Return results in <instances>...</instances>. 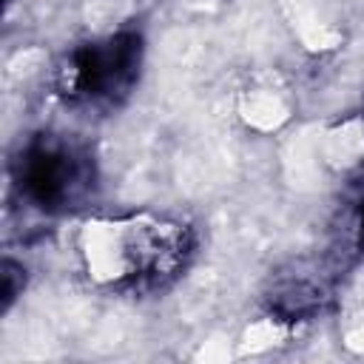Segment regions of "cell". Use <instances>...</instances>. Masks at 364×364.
Returning a JSON list of instances; mask_svg holds the SVG:
<instances>
[{"label": "cell", "mask_w": 364, "mask_h": 364, "mask_svg": "<svg viewBox=\"0 0 364 364\" xmlns=\"http://www.w3.org/2000/svg\"><path fill=\"white\" fill-rule=\"evenodd\" d=\"M293 114V100L282 85L253 82L239 94V117L250 131L273 134Z\"/></svg>", "instance_id": "obj_3"}, {"label": "cell", "mask_w": 364, "mask_h": 364, "mask_svg": "<svg viewBox=\"0 0 364 364\" xmlns=\"http://www.w3.org/2000/svg\"><path fill=\"white\" fill-rule=\"evenodd\" d=\"M77 259L97 287H136L173 276L188 253V228L168 216H88L77 228Z\"/></svg>", "instance_id": "obj_1"}, {"label": "cell", "mask_w": 364, "mask_h": 364, "mask_svg": "<svg viewBox=\"0 0 364 364\" xmlns=\"http://www.w3.org/2000/svg\"><path fill=\"white\" fill-rule=\"evenodd\" d=\"M290 333V321L279 318L276 313H267L256 321L247 324V330L242 333V338L236 341L239 347V355H256V353H264V350H273L276 344H282Z\"/></svg>", "instance_id": "obj_4"}, {"label": "cell", "mask_w": 364, "mask_h": 364, "mask_svg": "<svg viewBox=\"0 0 364 364\" xmlns=\"http://www.w3.org/2000/svg\"><path fill=\"white\" fill-rule=\"evenodd\" d=\"M316 159L336 173L355 171L364 162V117L350 114L327 125L316 139Z\"/></svg>", "instance_id": "obj_2"}]
</instances>
